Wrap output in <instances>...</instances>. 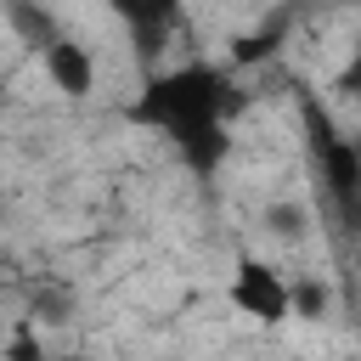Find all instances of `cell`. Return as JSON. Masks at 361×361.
Here are the masks:
<instances>
[{
    "mask_svg": "<svg viewBox=\"0 0 361 361\" xmlns=\"http://www.w3.org/2000/svg\"><path fill=\"white\" fill-rule=\"evenodd\" d=\"M107 11L118 17V23H130V34L135 39H147V51L175 28V17H180V0H107Z\"/></svg>",
    "mask_w": 361,
    "mask_h": 361,
    "instance_id": "obj_3",
    "label": "cell"
},
{
    "mask_svg": "<svg viewBox=\"0 0 361 361\" xmlns=\"http://www.w3.org/2000/svg\"><path fill=\"white\" fill-rule=\"evenodd\" d=\"M327 310V282H316V276H305V282H293V316H305V322H316Z\"/></svg>",
    "mask_w": 361,
    "mask_h": 361,
    "instance_id": "obj_4",
    "label": "cell"
},
{
    "mask_svg": "<svg viewBox=\"0 0 361 361\" xmlns=\"http://www.w3.org/2000/svg\"><path fill=\"white\" fill-rule=\"evenodd\" d=\"M231 305L254 322H288L293 316V282H282L276 265H265V259H243L231 276Z\"/></svg>",
    "mask_w": 361,
    "mask_h": 361,
    "instance_id": "obj_1",
    "label": "cell"
},
{
    "mask_svg": "<svg viewBox=\"0 0 361 361\" xmlns=\"http://www.w3.org/2000/svg\"><path fill=\"white\" fill-rule=\"evenodd\" d=\"M39 62H45V73H51V85H56L62 96H90V90H96V56H90V45H79V39H51V45L39 51Z\"/></svg>",
    "mask_w": 361,
    "mask_h": 361,
    "instance_id": "obj_2",
    "label": "cell"
},
{
    "mask_svg": "<svg viewBox=\"0 0 361 361\" xmlns=\"http://www.w3.org/2000/svg\"><path fill=\"white\" fill-rule=\"evenodd\" d=\"M338 90H344V96H361V45H355V56H350V68L338 73Z\"/></svg>",
    "mask_w": 361,
    "mask_h": 361,
    "instance_id": "obj_5",
    "label": "cell"
}]
</instances>
